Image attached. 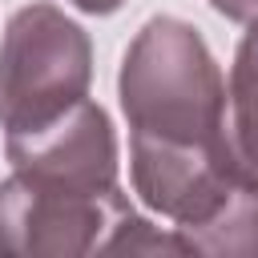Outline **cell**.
<instances>
[{"label": "cell", "mask_w": 258, "mask_h": 258, "mask_svg": "<svg viewBox=\"0 0 258 258\" xmlns=\"http://www.w3.org/2000/svg\"><path fill=\"white\" fill-rule=\"evenodd\" d=\"M129 210V198L73 194L24 173L0 181V254L4 258H77L105 250L113 222Z\"/></svg>", "instance_id": "3957f363"}, {"label": "cell", "mask_w": 258, "mask_h": 258, "mask_svg": "<svg viewBox=\"0 0 258 258\" xmlns=\"http://www.w3.org/2000/svg\"><path fill=\"white\" fill-rule=\"evenodd\" d=\"M226 141L238 173L258 185V24H246V36L234 48L226 77Z\"/></svg>", "instance_id": "8992f818"}, {"label": "cell", "mask_w": 258, "mask_h": 258, "mask_svg": "<svg viewBox=\"0 0 258 258\" xmlns=\"http://www.w3.org/2000/svg\"><path fill=\"white\" fill-rule=\"evenodd\" d=\"M117 101L133 137L226 141V77L206 36L181 16H149L117 73Z\"/></svg>", "instance_id": "6da1fadb"}, {"label": "cell", "mask_w": 258, "mask_h": 258, "mask_svg": "<svg viewBox=\"0 0 258 258\" xmlns=\"http://www.w3.org/2000/svg\"><path fill=\"white\" fill-rule=\"evenodd\" d=\"M93 40L56 4L16 8L0 36V129L28 133L89 97Z\"/></svg>", "instance_id": "7a4b0ae2"}, {"label": "cell", "mask_w": 258, "mask_h": 258, "mask_svg": "<svg viewBox=\"0 0 258 258\" xmlns=\"http://www.w3.org/2000/svg\"><path fill=\"white\" fill-rule=\"evenodd\" d=\"M129 181L145 210L173 230L210 222L246 177L234 165L230 141H157L129 133Z\"/></svg>", "instance_id": "277c9868"}, {"label": "cell", "mask_w": 258, "mask_h": 258, "mask_svg": "<svg viewBox=\"0 0 258 258\" xmlns=\"http://www.w3.org/2000/svg\"><path fill=\"white\" fill-rule=\"evenodd\" d=\"M64 4H73V8L85 12V16H113L125 0H64Z\"/></svg>", "instance_id": "9c48e42d"}, {"label": "cell", "mask_w": 258, "mask_h": 258, "mask_svg": "<svg viewBox=\"0 0 258 258\" xmlns=\"http://www.w3.org/2000/svg\"><path fill=\"white\" fill-rule=\"evenodd\" d=\"M4 157L16 173L56 189L93 194V198L121 189L117 129L109 113L89 97L40 129L4 133Z\"/></svg>", "instance_id": "5b68a950"}, {"label": "cell", "mask_w": 258, "mask_h": 258, "mask_svg": "<svg viewBox=\"0 0 258 258\" xmlns=\"http://www.w3.org/2000/svg\"><path fill=\"white\" fill-rule=\"evenodd\" d=\"M185 254H258V185H238V194L202 226L177 230Z\"/></svg>", "instance_id": "52a82bcc"}, {"label": "cell", "mask_w": 258, "mask_h": 258, "mask_svg": "<svg viewBox=\"0 0 258 258\" xmlns=\"http://www.w3.org/2000/svg\"><path fill=\"white\" fill-rule=\"evenodd\" d=\"M206 4L234 24H258V0H206Z\"/></svg>", "instance_id": "ba28073f"}]
</instances>
